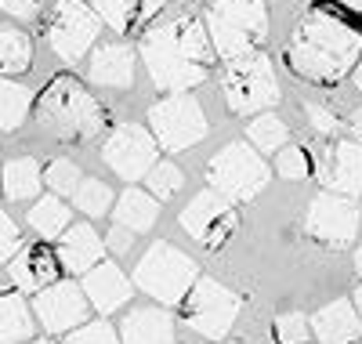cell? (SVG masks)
<instances>
[{"mask_svg":"<svg viewBox=\"0 0 362 344\" xmlns=\"http://www.w3.org/2000/svg\"><path fill=\"white\" fill-rule=\"evenodd\" d=\"M105 246L112 250V254H127V250L134 246V232L124 229V225H112L109 236H105Z\"/></svg>","mask_w":362,"mask_h":344,"instance_id":"obj_39","label":"cell"},{"mask_svg":"<svg viewBox=\"0 0 362 344\" xmlns=\"http://www.w3.org/2000/svg\"><path fill=\"white\" fill-rule=\"evenodd\" d=\"M44 181L51 185L54 196H73L83 178H80V167L73 160H51L47 171H44Z\"/></svg>","mask_w":362,"mask_h":344,"instance_id":"obj_32","label":"cell"},{"mask_svg":"<svg viewBox=\"0 0 362 344\" xmlns=\"http://www.w3.org/2000/svg\"><path fill=\"white\" fill-rule=\"evenodd\" d=\"M355 272L362 275V250H358V254H355Z\"/></svg>","mask_w":362,"mask_h":344,"instance_id":"obj_44","label":"cell"},{"mask_svg":"<svg viewBox=\"0 0 362 344\" xmlns=\"http://www.w3.org/2000/svg\"><path fill=\"white\" fill-rule=\"evenodd\" d=\"M87 294L83 287H73V283H51L47 290H40L33 297V316L40 319V326L47 333H69L76 326H83L87 319Z\"/></svg>","mask_w":362,"mask_h":344,"instance_id":"obj_14","label":"cell"},{"mask_svg":"<svg viewBox=\"0 0 362 344\" xmlns=\"http://www.w3.org/2000/svg\"><path fill=\"white\" fill-rule=\"evenodd\" d=\"M124 344H174V323L160 308H131V316L119 326Z\"/></svg>","mask_w":362,"mask_h":344,"instance_id":"obj_21","label":"cell"},{"mask_svg":"<svg viewBox=\"0 0 362 344\" xmlns=\"http://www.w3.org/2000/svg\"><path fill=\"white\" fill-rule=\"evenodd\" d=\"M33 344H51V340H33Z\"/></svg>","mask_w":362,"mask_h":344,"instance_id":"obj_45","label":"cell"},{"mask_svg":"<svg viewBox=\"0 0 362 344\" xmlns=\"http://www.w3.org/2000/svg\"><path fill=\"white\" fill-rule=\"evenodd\" d=\"M66 344H124V340L116 337V330L105 319H95V323H83V326L69 330Z\"/></svg>","mask_w":362,"mask_h":344,"instance_id":"obj_34","label":"cell"},{"mask_svg":"<svg viewBox=\"0 0 362 344\" xmlns=\"http://www.w3.org/2000/svg\"><path fill=\"white\" fill-rule=\"evenodd\" d=\"M181 229H185L203 250H221L232 232L239 229V214L232 207V200H225L221 193H199L185 210H181Z\"/></svg>","mask_w":362,"mask_h":344,"instance_id":"obj_12","label":"cell"},{"mask_svg":"<svg viewBox=\"0 0 362 344\" xmlns=\"http://www.w3.org/2000/svg\"><path fill=\"white\" fill-rule=\"evenodd\" d=\"M221 87H225V102L235 116H254V113H264L279 102L276 66L261 51L232 58L221 73Z\"/></svg>","mask_w":362,"mask_h":344,"instance_id":"obj_6","label":"cell"},{"mask_svg":"<svg viewBox=\"0 0 362 344\" xmlns=\"http://www.w3.org/2000/svg\"><path fill=\"white\" fill-rule=\"evenodd\" d=\"M37 123L54 138H95L105 123V109L73 76H54L37 98Z\"/></svg>","mask_w":362,"mask_h":344,"instance_id":"obj_3","label":"cell"},{"mask_svg":"<svg viewBox=\"0 0 362 344\" xmlns=\"http://www.w3.org/2000/svg\"><path fill=\"white\" fill-rule=\"evenodd\" d=\"M199 268L189 254H181L174 243H153L134 268V287L156 297L160 304H181L196 287Z\"/></svg>","mask_w":362,"mask_h":344,"instance_id":"obj_5","label":"cell"},{"mask_svg":"<svg viewBox=\"0 0 362 344\" xmlns=\"http://www.w3.org/2000/svg\"><path fill=\"white\" fill-rule=\"evenodd\" d=\"M362 62V29L334 11H312L300 18L286 44V66L322 87L341 84Z\"/></svg>","mask_w":362,"mask_h":344,"instance_id":"obj_1","label":"cell"},{"mask_svg":"<svg viewBox=\"0 0 362 344\" xmlns=\"http://www.w3.org/2000/svg\"><path fill=\"white\" fill-rule=\"evenodd\" d=\"M239 308H243V297L232 294L228 287L214 283V279H196V287L189 290V297L181 301V316H185L189 330L210 337V340H221L235 316H239Z\"/></svg>","mask_w":362,"mask_h":344,"instance_id":"obj_9","label":"cell"},{"mask_svg":"<svg viewBox=\"0 0 362 344\" xmlns=\"http://www.w3.org/2000/svg\"><path fill=\"white\" fill-rule=\"evenodd\" d=\"M102 250L105 243L90 225H69L62 243H58V261L73 275H87L95 265H102Z\"/></svg>","mask_w":362,"mask_h":344,"instance_id":"obj_19","label":"cell"},{"mask_svg":"<svg viewBox=\"0 0 362 344\" xmlns=\"http://www.w3.org/2000/svg\"><path fill=\"white\" fill-rule=\"evenodd\" d=\"M102 160L109 164V171L116 178L134 185L160 164V142H156L153 131L138 127V123H119V127L105 138Z\"/></svg>","mask_w":362,"mask_h":344,"instance_id":"obj_11","label":"cell"},{"mask_svg":"<svg viewBox=\"0 0 362 344\" xmlns=\"http://www.w3.org/2000/svg\"><path fill=\"white\" fill-rule=\"evenodd\" d=\"M163 8L167 0H95V11L116 33H131L134 25H148Z\"/></svg>","mask_w":362,"mask_h":344,"instance_id":"obj_22","label":"cell"},{"mask_svg":"<svg viewBox=\"0 0 362 344\" xmlns=\"http://www.w3.org/2000/svg\"><path fill=\"white\" fill-rule=\"evenodd\" d=\"M73 203H76V210H83L87 217H102V214H109V207H112L116 200H112V189H109L102 178H83L80 189L73 193Z\"/></svg>","mask_w":362,"mask_h":344,"instance_id":"obj_30","label":"cell"},{"mask_svg":"<svg viewBox=\"0 0 362 344\" xmlns=\"http://www.w3.org/2000/svg\"><path fill=\"white\" fill-rule=\"evenodd\" d=\"M148 131L156 134L160 149L167 152H185L206 138V116L203 105L192 95H167L148 109Z\"/></svg>","mask_w":362,"mask_h":344,"instance_id":"obj_8","label":"cell"},{"mask_svg":"<svg viewBox=\"0 0 362 344\" xmlns=\"http://www.w3.org/2000/svg\"><path fill=\"white\" fill-rule=\"evenodd\" d=\"M276 171L279 178H290V181H300L312 174V156L300 149V145H283L276 152Z\"/></svg>","mask_w":362,"mask_h":344,"instance_id":"obj_33","label":"cell"},{"mask_svg":"<svg viewBox=\"0 0 362 344\" xmlns=\"http://www.w3.org/2000/svg\"><path fill=\"white\" fill-rule=\"evenodd\" d=\"M18 246H22V232L15 225V217H8L4 210H0V265L11 261L18 254Z\"/></svg>","mask_w":362,"mask_h":344,"instance_id":"obj_36","label":"cell"},{"mask_svg":"<svg viewBox=\"0 0 362 344\" xmlns=\"http://www.w3.org/2000/svg\"><path fill=\"white\" fill-rule=\"evenodd\" d=\"M83 294H87L90 304L102 311V316H109V311L124 308L134 290H131V279L119 272L112 261H102V265H95L83 275Z\"/></svg>","mask_w":362,"mask_h":344,"instance_id":"obj_16","label":"cell"},{"mask_svg":"<svg viewBox=\"0 0 362 344\" xmlns=\"http://www.w3.org/2000/svg\"><path fill=\"white\" fill-rule=\"evenodd\" d=\"M355 308H358V316H362V287L355 290Z\"/></svg>","mask_w":362,"mask_h":344,"instance_id":"obj_43","label":"cell"},{"mask_svg":"<svg viewBox=\"0 0 362 344\" xmlns=\"http://www.w3.org/2000/svg\"><path fill=\"white\" fill-rule=\"evenodd\" d=\"M358 207L348 203V196H337V193H322L312 200L308 214H305V232L322 243V246H348L358 232Z\"/></svg>","mask_w":362,"mask_h":344,"instance_id":"obj_13","label":"cell"},{"mask_svg":"<svg viewBox=\"0 0 362 344\" xmlns=\"http://www.w3.org/2000/svg\"><path fill=\"white\" fill-rule=\"evenodd\" d=\"M348 127H351L355 142H362V109H355V113H351V120H348Z\"/></svg>","mask_w":362,"mask_h":344,"instance_id":"obj_40","label":"cell"},{"mask_svg":"<svg viewBox=\"0 0 362 344\" xmlns=\"http://www.w3.org/2000/svg\"><path fill=\"white\" fill-rule=\"evenodd\" d=\"M305 113H308V120H312V127L319 131V134H334L341 123H337V116L329 113V109H322V105H305Z\"/></svg>","mask_w":362,"mask_h":344,"instance_id":"obj_38","label":"cell"},{"mask_svg":"<svg viewBox=\"0 0 362 344\" xmlns=\"http://www.w3.org/2000/svg\"><path fill=\"white\" fill-rule=\"evenodd\" d=\"M29 105H33L29 87L15 80H0V131H18L29 116Z\"/></svg>","mask_w":362,"mask_h":344,"instance_id":"obj_28","label":"cell"},{"mask_svg":"<svg viewBox=\"0 0 362 344\" xmlns=\"http://www.w3.org/2000/svg\"><path fill=\"white\" fill-rule=\"evenodd\" d=\"M203 22L214 40V51L232 62L257 51L268 33V8L264 0H214Z\"/></svg>","mask_w":362,"mask_h":344,"instance_id":"obj_4","label":"cell"},{"mask_svg":"<svg viewBox=\"0 0 362 344\" xmlns=\"http://www.w3.org/2000/svg\"><path fill=\"white\" fill-rule=\"evenodd\" d=\"M312 333L319 337V344H355L362 337V316L355 301H334L315 311L312 319Z\"/></svg>","mask_w":362,"mask_h":344,"instance_id":"obj_17","label":"cell"},{"mask_svg":"<svg viewBox=\"0 0 362 344\" xmlns=\"http://www.w3.org/2000/svg\"><path fill=\"white\" fill-rule=\"evenodd\" d=\"M98 33H102V15L90 11L83 0H58L54 4V15L47 25V44L62 62L76 66L95 47Z\"/></svg>","mask_w":362,"mask_h":344,"instance_id":"obj_10","label":"cell"},{"mask_svg":"<svg viewBox=\"0 0 362 344\" xmlns=\"http://www.w3.org/2000/svg\"><path fill=\"white\" fill-rule=\"evenodd\" d=\"M308 333H312V326L300 311H286V316L276 319V340L279 344H305Z\"/></svg>","mask_w":362,"mask_h":344,"instance_id":"obj_35","label":"cell"},{"mask_svg":"<svg viewBox=\"0 0 362 344\" xmlns=\"http://www.w3.org/2000/svg\"><path fill=\"white\" fill-rule=\"evenodd\" d=\"M44 8V0H0V11L18 18V22H29V18H37Z\"/></svg>","mask_w":362,"mask_h":344,"instance_id":"obj_37","label":"cell"},{"mask_svg":"<svg viewBox=\"0 0 362 344\" xmlns=\"http://www.w3.org/2000/svg\"><path fill=\"white\" fill-rule=\"evenodd\" d=\"M355 87H358V95H362V62L355 66Z\"/></svg>","mask_w":362,"mask_h":344,"instance_id":"obj_42","label":"cell"},{"mask_svg":"<svg viewBox=\"0 0 362 344\" xmlns=\"http://www.w3.org/2000/svg\"><path fill=\"white\" fill-rule=\"evenodd\" d=\"M247 138H250V145H254L257 152H279V149L286 145L290 131H286V123H283L279 116L261 113V116H254V120L247 123Z\"/></svg>","mask_w":362,"mask_h":344,"instance_id":"obj_29","label":"cell"},{"mask_svg":"<svg viewBox=\"0 0 362 344\" xmlns=\"http://www.w3.org/2000/svg\"><path fill=\"white\" fill-rule=\"evenodd\" d=\"M90 84L127 91L134 84V51L124 44H102L90 55Z\"/></svg>","mask_w":362,"mask_h":344,"instance_id":"obj_20","label":"cell"},{"mask_svg":"<svg viewBox=\"0 0 362 344\" xmlns=\"http://www.w3.org/2000/svg\"><path fill=\"white\" fill-rule=\"evenodd\" d=\"M33 311L18 294H0V344H18L33 333Z\"/></svg>","mask_w":362,"mask_h":344,"instance_id":"obj_25","label":"cell"},{"mask_svg":"<svg viewBox=\"0 0 362 344\" xmlns=\"http://www.w3.org/2000/svg\"><path fill=\"white\" fill-rule=\"evenodd\" d=\"M326 193L337 196H362V142H341L329 149L326 164L319 171Z\"/></svg>","mask_w":362,"mask_h":344,"instance_id":"obj_15","label":"cell"},{"mask_svg":"<svg viewBox=\"0 0 362 344\" xmlns=\"http://www.w3.org/2000/svg\"><path fill=\"white\" fill-rule=\"evenodd\" d=\"M141 62L156 87L181 95L189 87H199L210 76V62H214V40L206 33V22L181 15L174 22L153 25L141 37L138 47Z\"/></svg>","mask_w":362,"mask_h":344,"instance_id":"obj_2","label":"cell"},{"mask_svg":"<svg viewBox=\"0 0 362 344\" xmlns=\"http://www.w3.org/2000/svg\"><path fill=\"white\" fill-rule=\"evenodd\" d=\"M112 214H116V225H124L131 232H148L160 217V200L148 189H134L131 185V189L116 200Z\"/></svg>","mask_w":362,"mask_h":344,"instance_id":"obj_23","label":"cell"},{"mask_svg":"<svg viewBox=\"0 0 362 344\" xmlns=\"http://www.w3.org/2000/svg\"><path fill=\"white\" fill-rule=\"evenodd\" d=\"M210 189L221 193L232 203H250L272 178L268 164L261 160V152L247 142H232L214 152V160L206 167Z\"/></svg>","mask_w":362,"mask_h":344,"instance_id":"obj_7","label":"cell"},{"mask_svg":"<svg viewBox=\"0 0 362 344\" xmlns=\"http://www.w3.org/2000/svg\"><path fill=\"white\" fill-rule=\"evenodd\" d=\"M145 185H148V193H153V196L163 203V200H170V196H177V193H181V185H185V174H181V167H177V164L160 160L153 171L145 174Z\"/></svg>","mask_w":362,"mask_h":344,"instance_id":"obj_31","label":"cell"},{"mask_svg":"<svg viewBox=\"0 0 362 344\" xmlns=\"http://www.w3.org/2000/svg\"><path fill=\"white\" fill-rule=\"evenodd\" d=\"M58 265H62V261H58V254H51L44 243L25 246L22 254H15V261H11V283H15L18 290L40 294V290H47V287L54 283Z\"/></svg>","mask_w":362,"mask_h":344,"instance_id":"obj_18","label":"cell"},{"mask_svg":"<svg viewBox=\"0 0 362 344\" xmlns=\"http://www.w3.org/2000/svg\"><path fill=\"white\" fill-rule=\"evenodd\" d=\"M33 66V47L22 29H0V76H18Z\"/></svg>","mask_w":362,"mask_h":344,"instance_id":"obj_27","label":"cell"},{"mask_svg":"<svg viewBox=\"0 0 362 344\" xmlns=\"http://www.w3.org/2000/svg\"><path fill=\"white\" fill-rule=\"evenodd\" d=\"M69 207L58 200V196H44L37 200L33 207H29V225H33V232L40 239H58V236H66L69 229Z\"/></svg>","mask_w":362,"mask_h":344,"instance_id":"obj_26","label":"cell"},{"mask_svg":"<svg viewBox=\"0 0 362 344\" xmlns=\"http://www.w3.org/2000/svg\"><path fill=\"white\" fill-rule=\"evenodd\" d=\"M40 181H44V174L33 156H18V160H8L0 167V189L11 200H37Z\"/></svg>","mask_w":362,"mask_h":344,"instance_id":"obj_24","label":"cell"},{"mask_svg":"<svg viewBox=\"0 0 362 344\" xmlns=\"http://www.w3.org/2000/svg\"><path fill=\"white\" fill-rule=\"evenodd\" d=\"M337 4H344V8H351V11H362V0H337Z\"/></svg>","mask_w":362,"mask_h":344,"instance_id":"obj_41","label":"cell"}]
</instances>
